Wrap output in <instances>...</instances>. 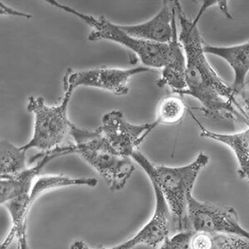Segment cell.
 <instances>
[{
    "mask_svg": "<svg viewBox=\"0 0 249 249\" xmlns=\"http://www.w3.org/2000/svg\"><path fill=\"white\" fill-rule=\"evenodd\" d=\"M158 125L156 121L133 124L126 120L122 111L113 110L103 116L98 129L116 153L131 158Z\"/></svg>",
    "mask_w": 249,
    "mask_h": 249,
    "instance_id": "ba28073f",
    "label": "cell"
},
{
    "mask_svg": "<svg viewBox=\"0 0 249 249\" xmlns=\"http://www.w3.org/2000/svg\"><path fill=\"white\" fill-rule=\"evenodd\" d=\"M238 98L239 102H240V106H241L242 109H243V112H244L245 115H246V118L249 121V105H248L246 103L243 102L240 98Z\"/></svg>",
    "mask_w": 249,
    "mask_h": 249,
    "instance_id": "7402d4cb",
    "label": "cell"
},
{
    "mask_svg": "<svg viewBox=\"0 0 249 249\" xmlns=\"http://www.w3.org/2000/svg\"><path fill=\"white\" fill-rule=\"evenodd\" d=\"M75 154L73 144L61 146L51 151L40 153L33 158V160L40 158V160L35 166L27 168L22 172L11 178H1L0 180V202L3 205L8 201L18 196L30 195L35 182L40 176L43 168L56 158L67 155Z\"/></svg>",
    "mask_w": 249,
    "mask_h": 249,
    "instance_id": "30bf717a",
    "label": "cell"
},
{
    "mask_svg": "<svg viewBox=\"0 0 249 249\" xmlns=\"http://www.w3.org/2000/svg\"><path fill=\"white\" fill-rule=\"evenodd\" d=\"M189 113L199 126L201 137L222 143L231 149L238 163L239 176L249 183V126L234 134L214 132L205 128L191 110Z\"/></svg>",
    "mask_w": 249,
    "mask_h": 249,
    "instance_id": "4fadbf2b",
    "label": "cell"
},
{
    "mask_svg": "<svg viewBox=\"0 0 249 249\" xmlns=\"http://www.w3.org/2000/svg\"><path fill=\"white\" fill-rule=\"evenodd\" d=\"M145 66L122 69L117 68H96L86 70H66L62 77V89L65 93L73 94L79 87L98 88L117 96L129 92V82L133 76L150 71Z\"/></svg>",
    "mask_w": 249,
    "mask_h": 249,
    "instance_id": "8992f818",
    "label": "cell"
},
{
    "mask_svg": "<svg viewBox=\"0 0 249 249\" xmlns=\"http://www.w3.org/2000/svg\"><path fill=\"white\" fill-rule=\"evenodd\" d=\"M169 46V59L166 66L162 69L161 74L156 85L159 88L168 87L174 93L180 95L181 92L186 89V58L179 40L178 29L174 33Z\"/></svg>",
    "mask_w": 249,
    "mask_h": 249,
    "instance_id": "5bb4252c",
    "label": "cell"
},
{
    "mask_svg": "<svg viewBox=\"0 0 249 249\" xmlns=\"http://www.w3.org/2000/svg\"><path fill=\"white\" fill-rule=\"evenodd\" d=\"M70 136L73 138L75 154L98 172L109 190H123L136 170L133 159L116 153L98 128L84 129L73 124Z\"/></svg>",
    "mask_w": 249,
    "mask_h": 249,
    "instance_id": "3957f363",
    "label": "cell"
},
{
    "mask_svg": "<svg viewBox=\"0 0 249 249\" xmlns=\"http://www.w3.org/2000/svg\"><path fill=\"white\" fill-rule=\"evenodd\" d=\"M186 107L180 97L170 95L160 100L156 111L158 124H175L183 118Z\"/></svg>",
    "mask_w": 249,
    "mask_h": 249,
    "instance_id": "2e32d148",
    "label": "cell"
},
{
    "mask_svg": "<svg viewBox=\"0 0 249 249\" xmlns=\"http://www.w3.org/2000/svg\"></svg>",
    "mask_w": 249,
    "mask_h": 249,
    "instance_id": "cb8c5ba5",
    "label": "cell"
},
{
    "mask_svg": "<svg viewBox=\"0 0 249 249\" xmlns=\"http://www.w3.org/2000/svg\"><path fill=\"white\" fill-rule=\"evenodd\" d=\"M207 54H213L225 60L234 72V82L231 85L236 96L246 89V80L249 73V40L231 46H215L205 43Z\"/></svg>",
    "mask_w": 249,
    "mask_h": 249,
    "instance_id": "7c38bea8",
    "label": "cell"
},
{
    "mask_svg": "<svg viewBox=\"0 0 249 249\" xmlns=\"http://www.w3.org/2000/svg\"><path fill=\"white\" fill-rule=\"evenodd\" d=\"M150 180L156 197L153 215L137 234L126 241L113 247L114 249H133L138 246L157 248L174 234L173 221L169 206L156 181L153 179Z\"/></svg>",
    "mask_w": 249,
    "mask_h": 249,
    "instance_id": "9c48e42d",
    "label": "cell"
},
{
    "mask_svg": "<svg viewBox=\"0 0 249 249\" xmlns=\"http://www.w3.org/2000/svg\"><path fill=\"white\" fill-rule=\"evenodd\" d=\"M179 24V40L186 58V89L179 95H189L200 103V111L211 119L228 120L249 126L237 97L213 68L204 49L205 42L198 28L199 19H189L179 1H175Z\"/></svg>",
    "mask_w": 249,
    "mask_h": 249,
    "instance_id": "6da1fadb",
    "label": "cell"
},
{
    "mask_svg": "<svg viewBox=\"0 0 249 249\" xmlns=\"http://www.w3.org/2000/svg\"><path fill=\"white\" fill-rule=\"evenodd\" d=\"M46 2L52 6L77 17L90 26L92 30L88 36L90 41L108 40L122 45L134 52L142 64L149 69H162L167 63L169 56V44L151 43L132 37L123 31L120 25L111 22L104 16L96 18L62 5L55 0H48Z\"/></svg>",
    "mask_w": 249,
    "mask_h": 249,
    "instance_id": "277c9868",
    "label": "cell"
},
{
    "mask_svg": "<svg viewBox=\"0 0 249 249\" xmlns=\"http://www.w3.org/2000/svg\"><path fill=\"white\" fill-rule=\"evenodd\" d=\"M71 249H92L82 240H76L71 245ZM107 249H114V248Z\"/></svg>",
    "mask_w": 249,
    "mask_h": 249,
    "instance_id": "ffe728a7",
    "label": "cell"
},
{
    "mask_svg": "<svg viewBox=\"0 0 249 249\" xmlns=\"http://www.w3.org/2000/svg\"><path fill=\"white\" fill-rule=\"evenodd\" d=\"M188 227L195 231L232 234L249 240V231L242 227L234 208L200 202L193 195L189 199Z\"/></svg>",
    "mask_w": 249,
    "mask_h": 249,
    "instance_id": "52a82bcc",
    "label": "cell"
},
{
    "mask_svg": "<svg viewBox=\"0 0 249 249\" xmlns=\"http://www.w3.org/2000/svg\"><path fill=\"white\" fill-rule=\"evenodd\" d=\"M193 230L178 231L166 239L159 249H190V241Z\"/></svg>",
    "mask_w": 249,
    "mask_h": 249,
    "instance_id": "ac0fdd59",
    "label": "cell"
},
{
    "mask_svg": "<svg viewBox=\"0 0 249 249\" xmlns=\"http://www.w3.org/2000/svg\"><path fill=\"white\" fill-rule=\"evenodd\" d=\"M18 241V249H29L28 243H27V234H23L17 239Z\"/></svg>",
    "mask_w": 249,
    "mask_h": 249,
    "instance_id": "44dd1931",
    "label": "cell"
},
{
    "mask_svg": "<svg viewBox=\"0 0 249 249\" xmlns=\"http://www.w3.org/2000/svg\"><path fill=\"white\" fill-rule=\"evenodd\" d=\"M71 97L72 94L65 93L56 106L47 105L42 97L29 98L27 109L34 116V127L30 141L22 146L24 150L36 149L44 153L61 147L73 125L68 116Z\"/></svg>",
    "mask_w": 249,
    "mask_h": 249,
    "instance_id": "5b68a950",
    "label": "cell"
},
{
    "mask_svg": "<svg viewBox=\"0 0 249 249\" xmlns=\"http://www.w3.org/2000/svg\"><path fill=\"white\" fill-rule=\"evenodd\" d=\"M176 20L175 1H163L159 13L148 21L120 27L136 38L159 44H169L177 30Z\"/></svg>",
    "mask_w": 249,
    "mask_h": 249,
    "instance_id": "8fae6325",
    "label": "cell"
},
{
    "mask_svg": "<svg viewBox=\"0 0 249 249\" xmlns=\"http://www.w3.org/2000/svg\"><path fill=\"white\" fill-rule=\"evenodd\" d=\"M0 13H1L2 15L24 17V18H32L31 15L18 11V10L14 9V8H11V7L7 6L6 5L2 3V2L0 4Z\"/></svg>",
    "mask_w": 249,
    "mask_h": 249,
    "instance_id": "d6986e66",
    "label": "cell"
},
{
    "mask_svg": "<svg viewBox=\"0 0 249 249\" xmlns=\"http://www.w3.org/2000/svg\"><path fill=\"white\" fill-rule=\"evenodd\" d=\"M211 249H249V240L232 234H212Z\"/></svg>",
    "mask_w": 249,
    "mask_h": 249,
    "instance_id": "e0dca14e",
    "label": "cell"
},
{
    "mask_svg": "<svg viewBox=\"0 0 249 249\" xmlns=\"http://www.w3.org/2000/svg\"><path fill=\"white\" fill-rule=\"evenodd\" d=\"M27 151L11 142L2 140L0 144V176L11 178L27 169Z\"/></svg>",
    "mask_w": 249,
    "mask_h": 249,
    "instance_id": "9a60e30c",
    "label": "cell"
},
{
    "mask_svg": "<svg viewBox=\"0 0 249 249\" xmlns=\"http://www.w3.org/2000/svg\"><path fill=\"white\" fill-rule=\"evenodd\" d=\"M131 159L160 188L172 214L174 234L189 230V199L193 195L194 187L201 171L209 163V156L200 153L189 164L177 167L155 165L139 150Z\"/></svg>",
    "mask_w": 249,
    "mask_h": 249,
    "instance_id": "7a4b0ae2",
    "label": "cell"
},
{
    "mask_svg": "<svg viewBox=\"0 0 249 249\" xmlns=\"http://www.w3.org/2000/svg\"><path fill=\"white\" fill-rule=\"evenodd\" d=\"M237 97L240 98L243 102L249 105V91H246V89H245V90Z\"/></svg>",
    "mask_w": 249,
    "mask_h": 249,
    "instance_id": "603a6c76",
    "label": "cell"
}]
</instances>
